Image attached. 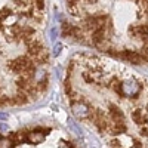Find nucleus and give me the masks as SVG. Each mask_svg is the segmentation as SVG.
<instances>
[{"label": "nucleus", "mask_w": 148, "mask_h": 148, "mask_svg": "<svg viewBox=\"0 0 148 148\" xmlns=\"http://www.w3.org/2000/svg\"><path fill=\"white\" fill-rule=\"evenodd\" d=\"M70 110L73 116L79 120H86L89 116V107L86 102L79 101V99H70Z\"/></svg>", "instance_id": "nucleus-2"}, {"label": "nucleus", "mask_w": 148, "mask_h": 148, "mask_svg": "<svg viewBox=\"0 0 148 148\" xmlns=\"http://www.w3.org/2000/svg\"><path fill=\"white\" fill-rule=\"evenodd\" d=\"M132 117H133V121H136L138 125H142V123H147V114H145V111L144 110H135L133 113H132Z\"/></svg>", "instance_id": "nucleus-3"}, {"label": "nucleus", "mask_w": 148, "mask_h": 148, "mask_svg": "<svg viewBox=\"0 0 148 148\" xmlns=\"http://www.w3.org/2000/svg\"><path fill=\"white\" fill-rule=\"evenodd\" d=\"M9 119V116L6 113H0V121H6Z\"/></svg>", "instance_id": "nucleus-4"}, {"label": "nucleus", "mask_w": 148, "mask_h": 148, "mask_svg": "<svg viewBox=\"0 0 148 148\" xmlns=\"http://www.w3.org/2000/svg\"><path fill=\"white\" fill-rule=\"evenodd\" d=\"M141 89H142L141 83L133 77H129L126 80H123L117 86V92L125 98H136L141 93Z\"/></svg>", "instance_id": "nucleus-1"}, {"label": "nucleus", "mask_w": 148, "mask_h": 148, "mask_svg": "<svg viewBox=\"0 0 148 148\" xmlns=\"http://www.w3.org/2000/svg\"><path fill=\"white\" fill-rule=\"evenodd\" d=\"M147 53H148V47H147ZM147 61H148V56H147Z\"/></svg>", "instance_id": "nucleus-5"}]
</instances>
